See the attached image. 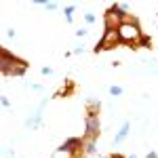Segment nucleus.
<instances>
[{"instance_id": "f257e3e1", "label": "nucleus", "mask_w": 158, "mask_h": 158, "mask_svg": "<svg viewBox=\"0 0 158 158\" xmlns=\"http://www.w3.org/2000/svg\"><path fill=\"white\" fill-rule=\"evenodd\" d=\"M27 68H30V63L25 59L17 57L6 47L0 49V72H2V76H23L27 72Z\"/></svg>"}, {"instance_id": "f03ea898", "label": "nucleus", "mask_w": 158, "mask_h": 158, "mask_svg": "<svg viewBox=\"0 0 158 158\" xmlns=\"http://www.w3.org/2000/svg\"><path fill=\"white\" fill-rule=\"evenodd\" d=\"M99 108L101 103L95 99L86 101V114H85V139H95L101 135V122H99Z\"/></svg>"}, {"instance_id": "7ed1b4c3", "label": "nucleus", "mask_w": 158, "mask_h": 158, "mask_svg": "<svg viewBox=\"0 0 158 158\" xmlns=\"http://www.w3.org/2000/svg\"><path fill=\"white\" fill-rule=\"evenodd\" d=\"M127 19H131V13L127 11V4H112L103 13V32L118 30Z\"/></svg>"}, {"instance_id": "20e7f679", "label": "nucleus", "mask_w": 158, "mask_h": 158, "mask_svg": "<svg viewBox=\"0 0 158 158\" xmlns=\"http://www.w3.org/2000/svg\"><path fill=\"white\" fill-rule=\"evenodd\" d=\"M118 36H120V44H127V47H131V49H137L139 38L143 36L141 25H139V21H137V17L127 19V21L118 27Z\"/></svg>"}, {"instance_id": "39448f33", "label": "nucleus", "mask_w": 158, "mask_h": 158, "mask_svg": "<svg viewBox=\"0 0 158 158\" xmlns=\"http://www.w3.org/2000/svg\"><path fill=\"white\" fill-rule=\"evenodd\" d=\"M120 44V36H118V30H110V32H103V36L99 38V42L93 47V53H103V51H110L114 47Z\"/></svg>"}, {"instance_id": "423d86ee", "label": "nucleus", "mask_w": 158, "mask_h": 158, "mask_svg": "<svg viewBox=\"0 0 158 158\" xmlns=\"http://www.w3.org/2000/svg\"><path fill=\"white\" fill-rule=\"evenodd\" d=\"M82 146H85V139L82 137H68L57 148V152H63V154H70L72 158H78V156H85L82 154Z\"/></svg>"}, {"instance_id": "0eeeda50", "label": "nucleus", "mask_w": 158, "mask_h": 158, "mask_svg": "<svg viewBox=\"0 0 158 158\" xmlns=\"http://www.w3.org/2000/svg\"><path fill=\"white\" fill-rule=\"evenodd\" d=\"M42 108H44V101H42V103L38 106L36 112L25 120V127H27V129H38V127H40V122H42Z\"/></svg>"}, {"instance_id": "6e6552de", "label": "nucleus", "mask_w": 158, "mask_h": 158, "mask_svg": "<svg viewBox=\"0 0 158 158\" xmlns=\"http://www.w3.org/2000/svg\"><path fill=\"white\" fill-rule=\"evenodd\" d=\"M129 133H131V122L124 120V122H122V127L118 129V133L114 135V143H116V146H120L122 141H124V139L129 137Z\"/></svg>"}, {"instance_id": "1a4fd4ad", "label": "nucleus", "mask_w": 158, "mask_h": 158, "mask_svg": "<svg viewBox=\"0 0 158 158\" xmlns=\"http://www.w3.org/2000/svg\"><path fill=\"white\" fill-rule=\"evenodd\" d=\"M82 139H85V137H82ZM97 141H95V139H85V146H82V154H85V156H91V154H95V152H97Z\"/></svg>"}, {"instance_id": "9d476101", "label": "nucleus", "mask_w": 158, "mask_h": 158, "mask_svg": "<svg viewBox=\"0 0 158 158\" xmlns=\"http://www.w3.org/2000/svg\"><path fill=\"white\" fill-rule=\"evenodd\" d=\"M34 4L44 6L47 11H57V9H59V2H53V0H34Z\"/></svg>"}, {"instance_id": "9b49d317", "label": "nucleus", "mask_w": 158, "mask_h": 158, "mask_svg": "<svg viewBox=\"0 0 158 158\" xmlns=\"http://www.w3.org/2000/svg\"><path fill=\"white\" fill-rule=\"evenodd\" d=\"M74 93V82L72 80H65V86L57 91V97H68V95H72Z\"/></svg>"}, {"instance_id": "f8f14e48", "label": "nucleus", "mask_w": 158, "mask_h": 158, "mask_svg": "<svg viewBox=\"0 0 158 158\" xmlns=\"http://www.w3.org/2000/svg\"><path fill=\"white\" fill-rule=\"evenodd\" d=\"M74 4H68V6H63V15H65V19H68V23H72L74 21Z\"/></svg>"}, {"instance_id": "ddd939ff", "label": "nucleus", "mask_w": 158, "mask_h": 158, "mask_svg": "<svg viewBox=\"0 0 158 158\" xmlns=\"http://www.w3.org/2000/svg\"><path fill=\"white\" fill-rule=\"evenodd\" d=\"M108 93L112 95V97H120V95H122V86H118V85H112V86L108 89Z\"/></svg>"}, {"instance_id": "4468645a", "label": "nucleus", "mask_w": 158, "mask_h": 158, "mask_svg": "<svg viewBox=\"0 0 158 158\" xmlns=\"http://www.w3.org/2000/svg\"><path fill=\"white\" fill-rule=\"evenodd\" d=\"M150 44H152V38L143 34V36L139 38V42H137V49H141V47H150Z\"/></svg>"}, {"instance_id": "2eb2a0df", "label": "nucleus", "mask_w": 158, "mask_h": 158, "mask_svg": "<svg viewBox=\"0 0 158 158\" xmlns=\"http://www.w3.org/2000/svg\"><path fill=\"white\" fill-rule=\"evenodd\" d=\"M0 103H2V108H4V110L11 108V101H9V97H6V95H2V97H0Z\"/></svg>"}, {"instance_id": "dca6fc26", "label": "nucleus", "mask_w": 158, "mask_h": 158, "mask_svg": "<svg viewBox=\"0 0 158 158\" xmlns=\"http://www.w3.org/2000/svg\"><path fill=\"white\" fill-rule=\"evenodd\" d=\"M85 21H86L89 25L95 23V15H93V13H85Z\"/></svg>"}, {"instance_id": "f3484780", "label": "nucleus", "mask_w": 158, "mask_h": 158, "mask_svg": "<svg viewBox=\"0 0 158 158\" xmlns=\"http://www.w3.org/2000/svg\"><path fill=\"white\" fill-rule=\"evenodd\" d=\"M40 74H42V76H51L53 70H51V68H40Z\"/></svg>"}, {"instance_id": "a211bd4d", "label": "nucleus", "mask_w": 158, "mask_h": 158, "mask_svg": "<svg viewBox=\"0 0 158 158\" xmlns=\"http://www.w3.org/2000/svg\"><path fill=\"white\" fill-rule=\"evenodd\" d=\"M72 53H74V55H80V53H85V47L80 44V47H76V49H74Z\"/></svg>"}, {"instance_id": "6ab92c4d", "label": "nucleus", "mask_w": 158, "mask_h": 158, "mask_svg": "<svg viewBox=\"0 0 158 158\" xmlns=\"http://www.w3.org/2000/svg\"><path fill=\"white\" fill-rule=\"evenodd\" d=\"M76 36H78V38H82V36H86V30H76Z\"/></svg>"}, {"instance_id": "aec40b11", "label": "nucleus", "mask_w": 158, "mask_h": 158, "mask_svg": "<svg viewBox=\"0 0 158 158\" xmlns=\"http://www.w3.org/2000/svg\"><path fill=\"white\" fill-rule=\"evenodd\" d=\"M146 158H158V154H156V152H148Z\"/></svg>"}, {"instance_id": "412c9836", "label": "nucleus", "mask_w": 158, "mask_h": 158, "mask_svg": "<svg viewBox=\"0 0 158 158\" xmlns=\"http://www.w3.org/2000/svg\"><path fill=\"white\" fill-rule=\"evenodd\" d=\"M110 158H127V156H122V154H112Z\"/></svg>"}, {"instance_id": "4be33fe9", "label": "nucleus", "mask_w": 158, "mask_h": 158, "mask_svg": "<svg viewBox=\"0 0 158 158\" xmlns=\"http://www.w3.org/2000/svg\"><path fill=\"white\" fill-rule=\"evenodd\" d=\"M127 158H137V156H135V154H131V156H127Z\"/></svg>"}]
</instances>
